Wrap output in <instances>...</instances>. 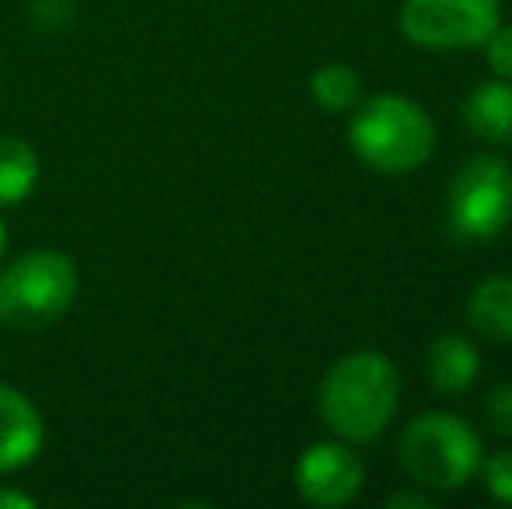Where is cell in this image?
<instances>
[{
  "mask_svg": "<svg viewBox=\"0 0 512 509\" xmlns=\"http://www.w3.org/2000/svg\"><path fill=\"white\" fill-rule=\"evenodd\" d=\"M481 475H485V489L499 503L512 506V450H502L492 461H481Z\"/></svg>",
  "mask_w": 512,
  "mask_h": 509,
  "instance_id": "cell-15",
  "label": "cell"
},
{
  "mask_svg": "<svg viewBox=\"0 0 512 509\" xmlns=\"http://www.w3.org/2000/svg\"><path fill=\"white\" fill-rule=\"evenodd\" d=\"M401 35L422 49H474L502 25L499 0H405Z\"/></svg>",
  "mask_w": 512,
  "mask_h": 509,
  "instance_id": "cell-6",
  "label": "cell"
},
{
  "mask_svg": "<svg viewBox=\"0 0 512 509\" xmlns=\"http://www.w3.org/2000/svg\"><path fill=\"white\" fill-rule=\"evenodd\" d=\"M28 21L46 35L63 32L74 21V0H28Z\"/></svg>",
  "mask_w": 512,
  "mask_h": 509,
  "instance_id": "cell-14",
  "label": "cell"
},
{
  "mask_svg": "<svg viewBox=\"0 0 512 509\" xmlns=\"http://www.w3.org/2000/svg\"><path fill=\"white\" fill-rule=\"evenodd\" d=\"M7 248V231H4V220H0V255H4Z\"/></svg>",
  "mask_w": 512,
  "mask_h": 509,
  "instance_id": "cell-20",
  "label": "cell"
},
{
  "mask_svg": "<svg viewBox=\"0 0 512 509\" xmlns=\"http://www.w3.org/2000/svg\"><path fill=\"white\" fill-rule=\"evenodd\" d=\"M467 321L478 335L512 346V276H488L467 300Z\"/></svg>",
  "mask_w": 512,
  "mask_h": 509,
  "instance_id": "cell-11",
  "label": "cell"
},
{
  "mask_svg": "<svg viewBox=\"0 0 512 509\" xmlns=\"http://www.w3.org/2000/svg\"><path fill=\"white\" fill-rule=\"evenodd\" d=\"M349 143L363 164L380 175H408L422 168L436 147V126L418 102L401 95H377L356 109Z\"/></svg>",
  "mask_w": 512,
  "mask_h": 509,
  "instance_id": "cell-2",
  "label": "cell"
},
{
  "mask_svg": "<svg viewBox=\"0 0 512 509\" xmlns=\"http://www.w3.org/2000/svg\"><path fill=\"white\" fill-rule=\"evenodd\" d=\"M485 56H488V67H492L502 81H512V25H499L488 35Z\"/></svg>",
  "mask_w": 512,
  "mask_h": 509,
  "instance_id": "cell-16",
  "label": "cell"
},
{
  "mask_svg": "<svg viewBox=\"0 0 512 509\" xmlns=\"http://www.w3.org/2000/svg\"><path fill=\"white\" fill-rule=\"evenodd\" d=\"M401 405V374L384 353H349L324 374L317 412L324 426L349 443H370L391 426Z\"/></svg>",
  "mask_w": 512,
  "mask_h": 509,
  "instance_id": "cell-1",
  "label": "cell"
},
{
  "mask_svg": "<svg viewBox=\"0 0 512 509\" xmlns=\"http://www.w3.org/2000/svg\"><path fill=\"white\" fill-rule=\"evenodd\" d=\"M77 265L63 252H25L0 272V325L39 332L70 311L77 297Z\"/></svg>",
  "mask_w": 512,
  "mask_h": 509,
  "instance_id": "cell-3",
  "label": "cell"
},
{
  "mask_svg": "<svg viewBox=\"0 0 512 509\" xmlns=\"http://www.w3.org/2000/svg\"><path fill=\"white\" fill-rule=\"evenodd\" d=\"M488 419L502 436H512V384L495 387L492 401H488Z\"/></svg>",
  "mask_w": 512,
  "mask_h": 509,
  "instance_id": "cell-17",
  "label": "cell"
},
{
  "mask_svg": "<svg viewBox=\"0 0 512 509\" xmlns=\"http://www.w3.org/2000/svg\"><path fill=\"white\" fill-rule=\"evenodd\" d=\"M464 126L488 143H512V81H485L467 95Z\"/></svg>",
  "mask_w": 512,
  "mask_h": 509,
  "instance_id": "cell-10",
  "label": "cell"
},
{
  "mask_svg": "<svg viewBox=\"0 0 512 509\" xmlns=\"http://www.w3.org/2000/svg\"><path fill=\"white\" fill-rule=\"evenodd\" d=\"M0 509H35V499L18 489H0Z\"/></svg>",
  "mask_w": 512,
  "mask_h": 509,
  "instance_id": "cell-18",
  "label": "cell"
},
{
  "mask_svg": "<svg viewBox=\"0 0 512 509\" xmlns=\"http://www.w3.org/2000/svg\"><path fill=\"white\" fill-rule=\"evenodd\" d=\"M401 468L422 489L450 492L481 471L485 450L471 422L453 412H425L401 433Z\"/></svg>",
  "mask_w": 512,
  "mask_h": 509,
  "instance_id": "cell-4",
  "label": "cell"
},
{
  "mask_svg": "<svg viewBox=\"0 0 512 509\" xmlns=\"http://www.w3.org/2000/svg\"><path fill=\"white\" fill-rule=\"evenodd\" d=\"M387 506L391 509H425L429 506V496H418V492H394V496L387 499Z\"/></svg>",
  "mask_w": 512,
  "mask_h": 509,
  "instance_id": "cell-19",
  "label": "cell"
},
{
  "mask_svg": "<svg viewBox=\"0 0 512 509\" xmlns=\"http://www.w3.org/2000/svg\"><path fill=\"white\" fill-rule=\"evenodd\" d=\"M39 182V157L21 136H0V206H21Z\"/></svg>",
  "mask_w": 512,
  "mask_h": 509,
  "instance_id": "cell-12",
  "label": "cell"
},
{
  "mask_svg": "<svg viewBox=\"0 0 512 509\" xmlns=\"http://www.w3.org/2000/svg\"><path fill=\"white\" fill-rule=\"evenodd\" d=\"M359 95H363V81L345 63H324L310 77V98L324 112H349L359 102Z\"/></svg>",
  "mask_w": 512,
  "mask_h": 509,
  "instance_id": "cell-13",
  "label": "cell"
},
{
  "mask_svg": "<svg viewBox=\"0 0 512 509\" xmlns=\"http://www.w3.org/2000/svg\"><path fill=\"white\" fill-rule=\"evenodd\" d=\"M297 492L300 499L317 509L349 506L366 482V468L342 443H314L297 461Z\"/></svg>",
  "mask_w": 512,
  "mask_h": 509,
  "instance_id": "cell-7",
  "label": "cell"
},
{
  "mask_svg": "<svg viewBox=\"0 0 512 509\" xmlns=\"http://www.w3.org/2000/svg\"><path fill=\"white\" fill-rule=\"evenodd\" d=\"M46 443V422L28 394L0 384V475L25 468Z\"/></svg>",
  "mask_w": 512,
  "mask_h": 509,
  "instance_id": "cell-8",
  "label": "cell"
},
{
  "mask_svg": "<svg viewBox=\"0 0 512 509\" xmlns=\"http://www.w3.org/2000/svg\"><path fill=\"white\" fill-rule=\"evenodd\" d=\"M512 224V171L492 154L460 164L450 185V227L467 241L499 238Z\"/></svg>",
  "mask_w": 512,
  "mask_h": 509,
  "instance_id": "cell-5",
  "label": "cell"
},
{
  "mask_svg": "<svg viewBox=\"0 0 512 509\" xmlns=\"http://www.w3.org/2000/svg\"><path fill=\"white\" fill-rule=\"evenodd\" d=\"M481 374V356L464 335H439L425 353V377L436 391L460 394Z\"/></svg>",
  "mask_w": 512,
  "mask_h": 509,
  "instance_id": "cell-9",
  "label": "cell"
}]
</instances>
